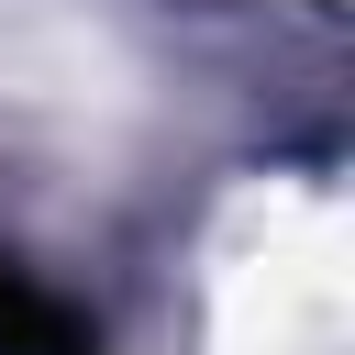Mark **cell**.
Wrapping results in <instances>:
<instances>
[{
  "label": "cell",
  "instance_id": "cell-1",
  "mask_svg": "<svg viewBox=\"0 0 355 355\" xmlns=\"http://www.w3.org/2000/svg\"><path fill=\"white\" fill-rule=\"evenodd\" d=\"M0 355H100V344L78 333V311H55L44 288H22L0 266Z\"/></svg>",
  "mask_w": 355,
  "mask_h": 355
}]
</instances>
